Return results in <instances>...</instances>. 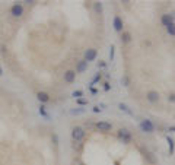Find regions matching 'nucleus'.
Returning <instances> with one entry per match:
<instances>
[{
	"label": "nucleus",
	"mask_w": 175,
	"mask_h": 165,
	"mask_svg": "<svg viewBox=\"0 0 175 165\" xmlns=\"http://www.w3.org/2000/svg\"><path fill=\"white\" fill-rule=\"evenodd\" d=\"M96 56H98V53H96L95 48H89V50L85 51V60L88 63H89V61H94V60L96 59Z\"/></svg>",
	"instance_id": "nucleus-8"
},
{
	"label": "nucleus",
	"mask_w": 175,
	"mask_h": 165,
	"mask_svg": "<svg viewBox=\"0 0 175 165\" xmlns=\"http://www.w3.org/2000/svg\"><path fill=\"white\" fill-rule=\"evenodd\" d=\"M167 32H168L169 35H172V37H175V22L168 26V28H167Z\"/></svg>",
	"instance_id": "nucleus-18"
},
{
	"label": "nucleus",
	"mask_w": 175,
	"mask_h": 165,
	"mask_svg": "<svg viewBox=\"0 0 175 165\" xmlns=\"http://www.w3.org/2000/svg\"><path fill=\"white\" fill-rule=\"evenodd\" d=\"M10 13H12L15 18H21L22 15H23V6L19 3H15L12 6V9H10Z\"/></svg>",
	"instance_id": "nucleus-4"
},
{
	"label": "nucleus",
	"mask_w": 175,
	"mask_h": 165,
	"mask_svg": "<svg viewBox=\"0 0 175 165\" xmlns=\"http://www.w3.org/2000/svg\"><path fill=\"white\" fill-rule=\"evenodd\" d=\"M168 101H169V102H175V93H169V97H168Z\"/></svg>",
	"instance_id": "nucleus-26"
},
{
	"label": "nucleus",
	"mask_w": 175,
	"mask_h": 165,
	"mask_svg": "<svg viewBox=\"0 0 175 165\" xmlns=\"http://www.w3.org/2000/svg\"><path fill=\"white\" fill-rule=\"evenodd\" d=\"M118 137L123 140V143H130V142H131V133L128 130H126V129H120Z\"/></svg>",
	"instance_id": "nucleus-3"
},
{
	"label": "nucleus",
	"mask_w": 175,
	"mask_h": 165,
	"mask_svg": "<svg viewBox=\"0 0 175 165\" xmlns=\"http://www.w3.org/2000/svg\"><path fill=\"white\" fill-rule=\"evenodd\" d=\"M112 25H114V29L117 32H123V28H124V24H123V19L120 16H116L114 18V22H112Z\"/></svg>",
	"instance_id": "nucleus-10"
},
{
	"label": "nucleus",
	"mask_w": 175,
	"mask_h": 165,
	"mask_svg": "<svg viewBox=\"0 0 175 165\" xmlns=\"http://www.w3.org/2000/svg\"><path fill=\"white\" fill-rule=\"evenodd\" d=\"M95 126H96V129L99 131H110L112 129V124L108 123V121H98Z\"/></svg>",
	"instance_id": "nucleus-7"
},
{
	"label": "nucleus",
	"mask_w": 175,
	"mask_h": 165,
	"mask_svg": "<svg viewBox=\"0 0 175 165\" xmlns=\"http://www.w3.org/2000/svg\"><path fill=\"white\" fill-rule=\"evenodd\" d=\"M161 22H162V25L165 26V28H168L171 24H174V15L165 13V15H162V18H161Z\"/></svg>",
	"instance_id": "nucleus-5"
},
{
	"label": "nucleus",
	"mask_w": 175,
	"mask_h": 165,
	"mask_svg": "<svg viewBox=\"0 0 175 165\" xmlns=\"http://www.w3.org/2000/svg\"><path fill=\"white\" fill-rule=\"evenodd\" d=\"M104 89H105V91H110V89H111V86H110V83H105V86H104Z\"/></svg>",
	"instance_id": "nucleus-28"
},
{
	"label": "nucleus",
	"mask_w": 175,
	"mask_h": 165,
	"mask_svg": "<svg viewBox=\"0 0 175 165\" xmlns=\"http://www.w3.org/2000/svg\"><path fill=\"white\" fill-rule=\"evenodd\" d=\"M168 130H169V131H174V133H175V126H171L169 129H168Z\"/></svg>",
	"instance_id": "nucleus-31"
},
{
	"label": "nucleus",
	"mask_w": 175,
	"mask_h": 165,
	"mask_svg": "<svg viewBox=\"0 0 175 165\" xmlns=\"http://www.w3.org/2000/svg\"><path fill=\"white\" fill-rule=\"evenodd\" d=\"M86 69H88V61L85 59L80 60V61H77L76 64V73H83L86 72Z\"/></svg>",
	"instance_id": "nucleus-12"
},
{
	"label": "nucleus",
	"mask_w": 175,
	"mask_h": 165,
	"mask_svg": "<svg viewBox=\"0 0 175 165\" xmlns=\"http://www.w3.org/2000/svg\"><path fill=\"white\" fill-rule=\"evenodd\" d=\"M37 98H38V101L41 102V104H45V102L50 101V95H48L47 92H38L37 93Z\"/></svg>",
	"instance_id": "nucleus-13"
},
{
	"label": "nucleus",
	"mask_w": 175,
	"mask_h": 165,
	"mask_svg": "<svg viewBox=\"0 0 175 165\" xmlns=\"http://www.w3.org/2000/svg\"><path fill=\"white\" fill-rule=\"evenodd\" d=\"M75 79H76V72H75V70H67V72L64 73V82L73 83Z\"/></svg>",
	"instance_id": "nucleus-11"
},
{
	"label": "nucleus",
	"mask_w": 175,
	"mask_h": 165,
	"mask_svg": "<svg viewBox=\"0 0 175 165\" xmlns=\"http://www.w3.org/2000/svg\"><path fill=\"white\" fill-rule=\"evenodd\" d=\"M159 92L158 91H149V92L146 93V99L149 102H152V104H155V102H158L159 101Z\"/></svg>",
	"instance_id": "nucleus-6"
},
{
	"label": "nucleus",
	"mask_w": 175,
	"mask_h": 165,
	"mask_svg": "<svg viewBox=\"0 0 175 165\" xmlns=\"http://www.w3.org/2000/svg\"><path fill=\"white\" fill-rule=\"evenodd\" d=\"M90 92H92V93H96V89H95L94 86H90Z\"/></svg>",
	"instance_id": "nucleus-30"
},
{
	"label": "nucleus",
	"mask_w": 175,
	"mask_h": 165,
	"mask_svg": "<svg viewBox=\"0 0 175 165\" xmlns=\"http://www.w3.org/2000/svg\"><path fill=\"white\" fill-rule=\"evenodd\" d=\"M143 155H145L146 161L149 162L150 165H156V164H158V159H156V157H155V155L150 152V151H143Z\"/></svg>",
	"instance_id": "nucleus-9"
},
{
	"label": "nucleus",
	"mask_w": 175,
	"mask_h": 165,
	"mask_svg": "<svg viewBox=\"0 0 175 165\" xmlns=\"http://www.w3.org/2000/svg\"><path fill=\"white\" fill-rule=\"evenodd\" d=\"M94 8H95V12H98V13L102 12V3H101V2H96V3L94 4Z\"/></svg>",
	"instance_id": "nucleus-20"
},
{
	"label": "nucleus",
	"mask_w": 175,
	"mask_h": 165,
	"mask_svg": "<svg viewBox=\"0 0 175 165\" xmlns=\"http://www.w3.org/2000/svg\"><path fill=\"white\" fill-rule=\"evenodd\" d=\"M139 126H140V130L145 131V133H153V131H155V124L152 123L150 120H147V119L142 120Z\"/></svg>",
	"instance_id": "nucleus-2"
},
{
	"label": "nucleus",
	"mask_w": 175,
	"mask_h": 165,
	"mask_svg": "<svg viewBox=\"0 0 175 165\" xmlns=\"http://www.w3.org/2000/svg\"><path fill=\"white\" fill-rule=\"evenodd\" d=\"M130 41H131V34L127 32V31H123L121 32V42L123 44H128Z\"/></svg>",
	"instance_id": "nucleus-14"
},
{
	"label": "nucleus",
	"mask_w": 175,
	"mask_h": 165,
	"mask_svg": "<svg viewBox=\"0 0 175 165\" xmlns=\"http://www.w3.org/2000/svg\"><path fill=\"white\" fill-rule=\"evenodd\" d=\"M76 102L79 104V105H88V99H83V98H79V99H76Z\"/></svg>",
	"instance_id": "nucleus-23"
},
{
	"label": "nucleus",
	"mask_w": 175,
	"mask_h": 165,
	"mask_svg": "<svg viewBox=\"0 0 175 165\" xmlns=\"http://www.w3.org/2000/svg\"><path fill=\"white\" fill-rule=\"evenodd\" d=\"M72 137L75 142H80V140H83V137H85V130L82 129L80 126H76L72 129Z\"/></svg>",
	"instance_id": "nucleus-1"
},
{
	"label": "nucleus",
	"mask_w": 175,
	"mask_h": 165,
	"mask_svg": "<svg viewBox=\"0 0 175 165\" xmlns=\"http://www.w3.org/2000/svg\"><path fill=\"white\" fill-rule=\"evenodd\" d=\"M118 108L121 111H124V113H126V114H128V115H133V111L130 110V108H128L127 105H126V104H123V102H120L118 104Z\"/></svg>",
	"instance_id": "nucleus-15"
},
{
	"label": "nucleus",
	"mask_w": 175,
	"mask_h": 165,
	"mask_svg": "<svg viewBox=\"0 0 175 165\" xmlns=\"http://www.w3.org/2000/svg\"><path fill=\"white\" fill-rule=\"evenodd\" d=\"M105 66H107V64L104 63V61H101V63H98V67H105Z\"/></svg>",
	"instance_id": "nucleus-29"
},
{
	"label": "nucleus",
	"mask_w": 175,
	"mask_h": 165,
	"mask_svg": "<svg viewBox=\"0 0 175 165\" xmlns=\"http://www.w3.org/2000/svg\"><path fill=\"white\" fill-rule=\"evenodd\" d=\"M82 95H83V91H80V89H77V91H73V93H72V97H73V98H76V99H79Z\"/></svg>",
	"instance_id": "nucleus-19"
},
{
	"label": "nucleus",
	"mask_w": 175,
	"mask_h": 165,
	"mask_svg": "<svg viewBox=\"0 0 175 165\" xmlns=\"http://www.w3.org/2000/svg\"><path fill=\"white\" fill-rule=\"evenodd\" d=\"M121 85H123V86H128V85H130V79H128V76L121 77Z\"/></svg>",
	"instance_id": "nucleus-22"
},
{
	"label": "nucleus",
	"mask_w": 175,
	"mask_h": 165,
	"mask_svg": "<svg viewBox=\"0 0 175 165\" xmlns=\"http://www.w3.org/2000/svg\"><path fill=\"white\" fill-rule=\"evenodd\" d=\"M39 114L43 115V117H45V119H50V115H48V113H47V110H45V107L44 105H39Z\"/></svg>",
	"instance_id": "nucleus-17"
},
{
	"label": "nucleus",
	"mask_w": 175,
	"mask_h": 165,
	"mask_svg": "<svg viewBox=\"0 0 175 165\" xmlns=\"http://www.w3.org/2000/svg\"><path fill=\"white\" fill-rule=\"evenodd\" d=\"M83 113H85V110H83V108H76V110H70V114H83Z\"/></svg>",
	"instance_id": "nucleus-21"
},
{
	"label": "nucleus",
	"mask_w": 175,
	"mask_h": 165,
	"mask_svg": "<svg viewBox=\"0 0 175 165\" xmlns=\"http://www.w3.org/2000/svg\"><path fill=\"white\" fill-rule=\"evenodd\" d=\"M94 113H101V108H99L98 105H96V107H94Z\"/></svg>",
	"instance_id": "nucleus-27"
},
{
	"label": "nucleus",
	"mask_w": 175,
	"mask_h": 165,
	"mask_svg": "<svg viewBox=\"0 0 175 165\" xmlns=\"http://www.w3.org/2000/svg\"><path fill=\"white\" fill-rule=\"evenodd\" d=\"M3 75V69H2V66H0V76Z\"/></svg>",
	"instance_id": "nucleus-32"
},
{
	"label": "nucleus",
	"mask_w": 175,
	"mask_h": 165,
	"mask_svg": "<svg viewBox=\"0 0 175 165\" xmlns=\"http://www.w3.org/2000/svg\"><path fill=\"white\" fill-rule=\"evenodd\" d=\"M99 79H101V73H96V75H95V77L92 79V82H90V85H95L96 82L99 81Z\"/></svg>",
	"instance_id": "nucleus-24"
},
{
	"label": "nucleus",
	"mask_w": 175,
	"mask_h": 165,
	"mask_svg": "<svg viewBox=\"0 0 175 165\" xmlns=\"http://www.w3.org/2000/svg\"><path fill=\"white\" fill-rule=\"evenodd\" d=\"M167 142H168V146H169V155H172L174 153V139H172L171 136H168Z\"/></svg>",
	"instance_id": "nucleus-16"
},
{
	"label": "nucleus",
	"mask_w": 175,
	"mask_h": 165,
	"mask_svg": "<svg viewBox=\"0 0 175 165\" xmlns=\"http://www.w3.org/2000/svg\"><path fill=\"white\" fill-rule=\"evenodd\" d=\"M114 50H116L114 45H111V48H110V59H111V61L114 60Z\"/></svg>",
	"instance_id": "nucleus-25"
}]
</instances>
